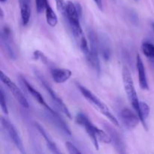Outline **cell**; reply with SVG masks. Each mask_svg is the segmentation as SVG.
<instances>
[{
	"label": "cell",
	"instance_id": "f1b7e54d",
	"mask_svg": "<svg viewBox=\"0 0 154 154\" xmlns=\"http://www.w3.org/2000/svg\"><path fill=\"white\" fill-rule=\"evenodd\" d=\"M1 1V2H6L7 0H0Z\"/></svg>",
	"mask_w": 154,
	"mask_h": 154
},
{
	"label": "cell",
	"instance_id": "484cf974",
	"mask_svg": "<svg viewBox=\"0 0 154 154\" xmlns=\"http://www.w3.org/2000/svg\"><path fill=\"white\" fill-rule=\"evenodd\" d=\"M33 57H34V58L36 59V60H42V61H43L44 63H46L47 62V58L45 57V55H44L41 51H35L34 54H33Z\"/></svg>",
	"mask_w": 154,
	"mask_h": 154
},
{
	"label": "cell",
	"instance_id": "9c48e42d",
	"mask_svg": "<svg viewBox=\"0 0 154 154\" xmlns=\"http://www.w3.org/2000/svg\"><path fill=\"white\" fill-rule=\"evenodd\" d=\"M21 80H22V82L23 83V84L25 85L26 88V90H28L29 93H30V95H31V96H32V97L34 98V99H35V100L37 101V102H38V103L40 104L42 106H43L44 108H45V110L48 111V113L50 114V116H51V117H55V116L59 115L58 113L56 112V111H54L53 108H51V107H50L49 105L47 104V102H45V99L43 98L42 95L41 94V93H39L38 90H36L35 89L34 87H33L32 86L31 84H30L29 83L28 81L25 79V78H21Z\"/></svg>",
	"mask_w": 154,
	"mask_h": 154
},
{
	"label": "cell",
	"instance_id": "6da1fadb",
	"mask_svg": "<svg viewBox=\"0 0 154 154\" xmlns=\"http://www.w3.org/2000/svg\"><path fill=\"white\" fill-rule=\"evenodd\" d=\"M77 86H78V90H80V92L83 95V96L91 105H93L95 108H96L101 114H102L105 117H106L110 120V122L111 123H113L114 126H119V122L117 120V119L113 115V114L111 112L109 108L107 107V105L103 102H102L94 93H92L90 90H89L88 89L84 87V86H81V84H77Z\"/></svg>",
	"mask_w": 154,
	"mask_h": 154
},
{
	"label": "cell",
	"instance_id": "30bf717a",
	"mask_svg": "<svg viewBox=\"0 0 154 154\" xmlns=\"http://www.w3.org/2000/svg\"><path fill=\"white\" fill-rule=\"evenodd\" d=\"M120 120L126 128L128 129H133L138 125L140 120L139 117L136 112H134L129 108H124L120 111Z\"/></svg>",
	"mask_w": 154,
	"mask_h": 154
},
{
	"label": "cell",
	"instance_id": "cb8c5ba5",
	"mask_svg": "<svg viewBox=\"0 0 154 154\" xmlns=\"http://www.w3.org/2000/svg\"><path fill=\"white\" fill-rule=\"evenodd\" d=\"M48 3V0H35L36 10L38 13H42L46 8V5Z\"/></svg>",
	"mask_w": 154,
	"mask_h": 154
},
{
	"label": "cell",
	"instance_id": "5bb4252c",
	"mask_svg": "<svg viewBox=\"0 0 154 154\" xmlns=\"http://www.w3.org/2000/svg\"><path fill=\"white\" fill-rule=\"evenodd\" d=\"M51 76L57 84H63L67 81L72 76V72L68 69L55 68L51 69Z\"/></svg>",
	"mask_w": 154,
	"mask_h": 154
},
{
	"label": "cell",
	"instance_id": "4316f807",
	"mask_svg": "<svg viewBox=\"0 0 154 154\" xmlns=\"http://www.w3.org/2000/svg\"><path fill=\"white\" fill-rule=\"evenodd\" d=\"M95 2V3L96 4V5L98 6L99 9L101 11L103 10V5H102V0H93Z\"/></svg>",
	"mask_w": 154,
	"mask_h": 154
},
{
	"label": "cell",
	"instance_id": "7402d4cb",
	"mask_svg": "<svg viewBox=\"0 0 154 154\" xmlns=\"http://www.w3.org/2000/svg\"><path fill=\"white\" fill-rule=\"evenodd\" d=\"M56 5H57V10L61 13L62 14L66 17V13H67V3L65 2L64 0H55Z\"/></svg>",
	"mask_w": 154,
	"mask_h": 154
},
{
	"label": "cell",
	"instance_id": "8992f818",
	"mask_svg": "<svg viewBox=\"0 0 154 154\" xmlns=\"http://www.w3.org/2000/svg\"><path fill=\"white\" fill-rule=\"evenodd\" d=\"M76 123L79 124L80 126H83L85 129L86 132L88 134L89 137L90 139L92 140L93 145L96 147V150H99V140H98L97 136L96 134V127L93 123H91L88 117L83 113H79L77 114L76 116Z\"/></svg>",
	"mask_w": 154,
	"mask_h": 154
},
{
	"label": "cell",
	"instance_id": "d4e9b609",
	"mask_svg": "<svg viewBox=\"0 0 154 154\" xmlns=\"http://www.w3.org/2000/svg\"><path fill=\"white\" fill-rule=\"evenodd\" d=\"M66 147L67 148L68 151H69V153L71 154H81V152L72 143L69 142V141H67L66 143Z\"/></svg>",
	"mask_w": 154,
	"mask_h": 154
},
{
	"label": "cell",
	"instance_id": "f546056e",
	"mask_svg": "<svg viewBox=\"0 0 154 154\" xmlns=\"http://www.w3.org/2000/svg\"><path fill=\"white\" fill-rule=\"evenodd\" d=\"M152 26H153V32H154V23L153 24H152Z\"/></svg>",
	"mask_w": 154,
	"mask_h": 154
},
{
	"label": "cell",
	"instance_id": "44dd1931",
	"mask_svg": "<svg viewBox=\"0 0 154 154\" xmlns=\"http://www.w3.org/2000/svg\"><path fill=\"white\" fill-rule=\"evenodd\" d=\"M99 51L102 53V56L105 60H108L111 57V50L105 42L99 43Z\"/></svg>",
	"mask_w": 154,
	"mask_h": 154
},
{
	"label": "cell",
	"instance_id": "52a82bcc",
	"mask_svg": "<svg viewBox=\"0 0 154 154\" xmlns=\"http://www.w3.org/2000/svg\"><path fill=\"white\" fill-rule=\"evenodd\" d=\"M36 75H37L38 80L41 81V83H42V85H43V87H45V89L46 90V91L48 92V94L50 95V96H51V98L52 99V100L55 102V104L57 105V106L60 108V111H61L62 112H63V114H64L65 115L68 117V118H69V119L72 118V115H71L70 111H69V108H67V106H66V104H65L64 102H63V100H62V99L59 97L58 95H57V93L54 91V90H53V89L51 88V86L48 84V83L47 82V81H45V78L42 77V75L39 73L36 74Z\"/></svg>",
	"mask_w": 154,
	"mask_h": 154
},
{
	"label": "cell",
	"instance_id": "3957f363",
	"mask_svg": "<svg viewBox=\"0 0 154 154\" xmlns=\"http://www.w3.org/2000/svg\"><path fill=\"white\" fill-rule=\"evenodd\" d=\"M80 17H81V16L78 11L76 4L71 1L68 2L66 18L69 20V25L72 29L74 36L78 42L82 38L83 36H84V33H83L82 27L80 23Z\"/></svg>",
	"mask_w": 154,
	"mask_h": 154
},
{
	"label": "cell",
	"instance_id": "4fadbf2b",
	"mask_svg": "<svg viewBox=\"0 0 154 154\" xmlns=\"http://www.w3.org/2000/svg\"><path fill=\"white\" fill-rule=\"evenodd\" d=\"M136 68L138 73V81H139V85L142 90H149L148 82H147V75H146L145 68H144V63L139 54H137L136 57Z\"/></svg>",
	"mask_w": 154,
	"mask_h": 154
},
{
	"label": "cell",
	"instance_id": "7c38bea8",
	"mask_svg": "<svg viewBox=\"0 0 154 154\" xmlns=\"http://www.w3.org/2000/svg\"><path fill=\"white\" fill-rule=\"evenodd\" d=\"M1 39L5 49L7 51L11 59L16 58V54H15L14 49L13 39L11 37V31L8 26L3 27V29H2Z\"/></svg>",
	"mask_w": 154,
	"mask_h": 154
},
{
	"label": "cell",
	"instance_id": "603a6c76",
	"mask_svg": "<svg viewBox=\"0 0 154 154\" xmlns=\"http://www.w3.org/2000/svg\"><path fill=\"white\" fill-rule=\"evenodd\" d=\"M0 105H1L2 111L4 112V114H8V105L7 102H6V98L5 96L4 91H3V89L1 88L0 90Z\"/></svg>",
	"mask_w": 154,
	"mask_h": 154
},
{
	"label": "cell",
	"instance_id": "e0dca14e",
	"mask_svg": "<svg viewBox=\"0 0 154 154\" xmlns=\"http://www.w3.org/2000/svg\"><path fill=\"white\" fill-rule=\"evenodd\" d=\"M140 113H139V118L141 120V123H142L143 126L146 130H147V123H146V120L148 117L149 114H150V107L147 105L146 102H140Z\"/></svg>",
	"mask_w": 154,
	"mask_h": 154
},
{
	"label": "cell",
	"instance_id": "8fae6325",
	"mask_svg": "<svg viewBox=\"0 0 154 154\" xmlns=\"http://www.w3.org/2000/svg\"><path fill=\"white\" fill-rule=\"evenodd\" d=\"M104 126H105V129L106 130L107 133L109 135L110 138L111 139V142L114 144L116 150L120 153H126L124 143H123V141L122 139V137L120 135V133L116 129H114L112 126L108 124V123H105Z\"/></svg>",
	"mask_w": 154,
	"mask_h": 154
},
{
	"label": "cell",
	"instance_id": "ffe728a7",
	"mask_svg": "<svg viewBox=\"0 0 154 154\" xmlns=\"http://www.w3.org/2000/svg\"><path fill=\"white\" fill-rule=\"evenodd\" d=\"M96 134L99 141L105 143V144H110L111 143V139L109 135L107 132H104L102 129H99L98 127H96Z\"/></svg>",
	"mask_w": 154,
	"mask_h": 154
},
{
	"label": "cell",
	"instance_id": "ba28073f",
	"mask_svg": "<svg viewBox=\"0 0 154 154\" xmlns=\"http://www.w3.org/2000/svg\"><path fill=\"white\" fill-rule=\"evenodd\" d=\"M1 123L2 127L4 128L5 130L6 131V132H7L8 135H9V137H10V138L11 139V141H13L14 145L17 147V148L18 149V150H19L21 153H25V149H24L22 140H21L20 137L16 128L14 126V125L12 124L9 120L4 118V117H2Z\"/></svg>",
	"mask_w": 154,
	"mask_h": 154
},
{
	"label": "cell",
	"instance_id": "7a4b0ae2",
	"mask_svg": "<svg viewBox=\"0 0 154 154\" xmlns=\"http://www.w3.org/2000/svg\"><path fill=\"white\" fill-rule=\"evenodd\" d=\"M122 75H123V86H124V90L128 99H129V103L134 108V111L138 114V117H139L140 102L138 100V96H137V92L135 90V85H134L132 75H131L129 69L126 66H124L123 68Z\"/></svg>",
	"mask_w": 154,
	"mask_h": 154
},
{
	"label": "cell",
	"instance_id": "277c9868",
	"mask_svg": "<svg viewBox=\"0 0 154 154\" xmlns=\"http://www.w3.org/2000/svg\"><path fill=\"white\" fill-rule=\"evenodd\" d=\"M89 40H90V55L87 58L89 64L97 72L98 75H99L101 71L100 61H99V42L97 38L96 33L93 31H90L89 32Z\"/></svg>",
	"mask_w": 154,
	"mask_h": 154
},
{
	"label": "cell",
	"instance_id": "ac0fdd59",
	"mask_svg": "<svg viewBox=\"0 0 154 154\" xmlns=\"http://www.w3.org/2000/svg\"><path fill=\"white\" fill-rule=\"evenodd\" d=\"M45 15H46V20L48 25L51 27H54L57 26V23H58V18H57V14L49 3H48L46 5V8H45Z\"/></svg>",
	"mask_w": 154,
	"mask_h": 154
},
{
	"label": "cell",
	"instance_id": "83f0119b",
	"mask_svg": "<svg viewBox=\"0 0 154 154\" xmlns=\"http://www.w3.org/2000/svg\"><path fill=\"white\" fill-rule=\"evenodd\" d=\"M0 12H1V17L3 18V17H4V14H3L2 9H0Z\"/></svg>",
	"mask_w": 154,
	"mask_h": 154
},
{
	"label": "cell",
	"instance_id": "d6986e66",
	"mask_svg": "<svg viewBox=\"0 0 154 154\" xmlns=\"http://www.w3.org/2000/svg\"><path fill=\"white\" fill-rule=\"evenodd\" d=\"M141 50L143 54L147 58L154 62V45L151 42H144L141 45Z\"/></svg>",
	"mask_w": 154,
	"mask_h": 154
},
{
	"label": "cell",
	"instance_id": "9a60e30c",
	"mask_svg": "<svg viewBox=\"0 0 154 154\" xmlns=\"http://www.w3.org/2000/svg\"><path fill=\"white\" fill-rule=\"evenodd\" d=\"M30 2H31V0H19L21 21H22L23 26H26L29 22L30 17H31Z\"/></svg>",
	"mask_w": 154,
	"mask_h": 154
},
{
	"label": "cell",
	"instance_id": "2e32d148",
	"mask_svg": "<svg viewBox=\"0 0 154 154\" xmlns=\"http://www.w3.org/2000/svg\"><path fill=\"white\" fill-rule=\"evenodd\" d=\"M35 126L36 129H38V131L39 132V133L42 135V136L43 137L44 139L45 140L47 146H48V147L49 148V150L54 153H60V151L59 150L58 147H57V145L55 144V143H54V141L51 139V138L48 136V134H47V132H45V130L44 129V128L38 123H35Z\"/></svg>",
	"mask_w": 154,
	"mask_h": 154
},
{
	"label": "cell",
	"instance_id": "5b68a950",
	"mask_svg": "<svg viewBox=\"0 0 154 154\" xmlns=\"http://www.w3.org/2000/svg\"><path fill=\"white\" fill-rule=\"evenodd\" d=\"M0 79H1L2 82L8 87L9 91L11 93V94L16 99V100L19 102L20 105L23 108H29V105L28 101H27L26 98L25 97L23 92L5 74H4L2 71H1V72H0Z\"/></svg>",
	"mask_w": 154,
	"mask_h": 154
}]
</instances>
